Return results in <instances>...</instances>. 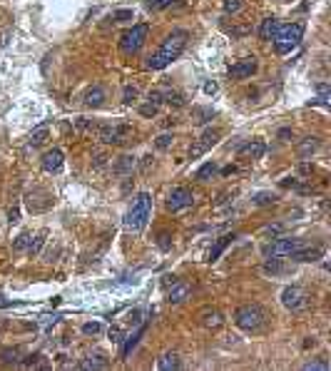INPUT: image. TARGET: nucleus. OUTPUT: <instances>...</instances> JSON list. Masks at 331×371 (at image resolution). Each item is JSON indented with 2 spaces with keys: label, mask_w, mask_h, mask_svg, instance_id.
I'll return each mask as SVG.
<instances>
[{
  "label": "nucleus",
  "mask_w": 331,
  "mask_h": 371,
  "mask_svg": "<svg viewBox=\"0 0 331 371\" xmlns=\"http://www.w3.org/2000/svg\"><path fill=\"white\" fill-rule=\"evenodd\" d=\"M187 40H190L187 30H174V32H169L167 38L162 40L160 50H157L155 55L147 57V67H150V70H162V67H167L172 60H177V57L182 55V50L187 48Z\"/></svg>",
  "instance_id": "obj_1"
},
{
  "label": "nucleus",
  "mask_w": 331,
  "mask_h": 371,
  "mask_svg": "<svg viewBox=\"0 0 331 371\" xmlns=\"http://www.w3.org/2000/svg\"><path fill=\"white\" fill-rule=\"evenodd\" d=\"M150 212H152V195L150 192H139L125 217V227L130 232H142L144 225H147V219H150Z\"/></svg>",
  "instance_id": "obj_2"
},
{
  "label": "nucleus",
  "mask_w": 331,
  "mask_h": 371,
  "mask_svg": "<svg viewBox=\"0 0 331 371\" xmlns=\"http://www.w3.org/2000/svg\"><path fill=\"white\" fill-rule=\"evenodd\" d=\"M234 324L244 331H259L267 324V312L259 304H244L234 312Z\"/></svg>",
  "instance_id": "obj_3"
},
{
  "label": "nucleus",
  "mask_w": 331,
  "mask_h": 371,
  "mask_svg": "<svg viewBox=\"0 0 331 371\" xmlns=\"http://www.w3.org/2000/svg\"><path fill=\"white\" fill-rule=\"evenodd\" d=\"M304 38V23H291V25H279L276 35H274V45L279 55H286L297 48Z\"/></svg>",
  "instance_id": "obj_4"
},
{
  "label": "nucleus",
  "mask_w": 331,
  "mask_h": 371,
  "mask_svg": "<svg viewBox=\"0 0 331 371\" xmlns=\"http://www.w3.org/2000/svg\"><path fill=\"white\" fill-rule=\"evenodd\" d=\"M147 35H150V25H147V23H137V25H132L127 32H122V38H120V48H122V53L135 55V53L144 45Z\"/></svg>",
  "instance_id": "obj_5"
},
{
  "label": "nucleus",
  "mask_w": 331,
  "mask_h": 371,
  "mask_svg": "<svg viewBox=\"0 0 331 371\" xmlns=\"http://www.w3.org/2000/svg\"><path fill=\"white\" fill-rule=\"evenodd\" d=\"M302 247H304V239H299V237H276L274 242H267L262 247V254L264 257H291Z\"/></svg>",
  "instance_id": "obj_6"
},
{
  "label": "nucleus",
  "mask_w": 331,
  "mask_h": 371,
  "mask_svg": "<svg viewBox=\"0 0 331 371\" xmlns=\"http://www.w3.org/2000/svg\"><path fill=\"white\" fill-rule=\"evenodd\" d=\"M281 304H284L286 309H291V312H304V309L309 307V294H306L302 286L291 284V286H286V289L281 291Z\"/></svg>",
  "instance_id": "obj_7"
},
{
  "label": "nucleus",
  "mask_w": 331,
  "mask_h": 371,
  "mask_svg": "<svg viewBox=\"0 0 331 371\" xmlns=\"http://www.w3.org/2000/svg\"><path fill=\"white\" fill-rule=\"evenodd\" d=\"M192 204H194V195L187 187H174L167 197V209L169 212H182V209H187Z\"/></svg>",
  "instance_id": "obj_8"
},
{
  "label": "nucleus",
  "mask_w": 331,
  "mask_h": 371,
  "mask_svg": "<svg viewBox=\"0 0 331 371\" xmlns=\"http://www.w3.org/2000/svg\"><path fill=\"white\" fill-rule=\"evenodd\" d=\"M130 135V125H102L97 130V140L105 144H120Z\"/></svg>",
  "instance_id": "obj_9"
},
{
  "label": "nucleus",
  "mask_w": 331,
  "mask_h": 371,
  "mask_svg": "<svg viewBox=\"0 0 331 371\" xmlns=\"http://www.w3.org/2000/svg\"><path fill=\"white\" fill-rule=\"evenodd\" d=\"M219 137H222V132H219V130H204V132H202V137L194 142V147L190 150V157H192V160H197L199 155H204L207 150H212V147L219 142Z\"/></svg>",
  "instance_id": "obj_10"
},
{
  "label": "nucleus",
  "mask_w": 331,
  "mask_h": 371,
  "mask_svg": "<svg viewBox=\"0 0 331 371\" xmlns=\"http://www.w3.org/2000/svg\"><path fill=\"white\" fill-rule=\"evenodd\" d=\"M254 72H256V60L244 57V60H239L237 65L229 67V80H244V78H251Z\"/></svg>",
  "instance_id": "obj_11"
},
{
  "label": "nucleus",
  "mask_w": 331,
  "mask_h": 371,
  "mask_svg": "<svg viewBox=\"0 0 331 371\" xmlns=\"http://www.w3.org/2000/svg\"><path fill=\"white\" fill-rule=\"evenodd\" d=\"M62 165H65V155H62V150H57V147H53V150H48L45 155H43V170L45 172H60L62 170Z\"/></svg>",
  "instance_id": "obj_12"
},
{
  "label": "nucleus",
  "mask_w": 331,
  "mask_h": 371,
  "mask_svg": "<svg viewBox=\"0 0 331 371\" xmlns=\"http://www.w3.org/2000/svg\"><path fill=\"white\" fill-rule=\"evenodd\" d=\"M199 324H202L204 329H219V326L224 324V314L217 312V309H204V312L199 314Z\"/></svg>",
  "instance_id": "obj_13"
},
{
  "label": "nucleus",
  "mask_w": 331,
  "mask_h": 371,
  "mask_svg": "<svg viewBox=\"0 0 331 371\" xmlns=\"http://www.w3.org/2000/svg\"><path fill=\"white\" fill-rule=\"evenodd\" d=\"M264 152H267V144L262 140H251V142H247V144L239 147V155L242 157H251V160H259Z\"/></svg>",
  "instance_id": "obj_14"
},
{
  "label": "nucleus",
  "mask_w": 331,
  "mask_h": 371,
  "mask_svg": "<svg viewBox=\"0 0 331 371\" xmlns=\"http://www.w3.org/2000/svg\"><path fill=\"white\" fill-rule=\"evenodd\" d=\"M324 257V247H311V249H297L291 254V259L294 262H302V264H306V262H316V259H321Z\"/></svg>",
  "instance_id": "obj_15"
},
{
  "label": "nucleus",
  "mask_w": 331,
  "mask_h": 371,
  "mask_svg": "<svg viewBox=\"0 0 331 371\" xmlns=\"http://www.w3.org/2000/svg\"><path fill=\"white\" fill-rule=\"evenodd\" d=\"M264 274H272V277H281V274H286L291 267L284 262V259H279V257H267V262H264Z\"/></svg>",
  "instance_id": "obj_16"
},
{
  "label": "nucleus",
  "mask_w": 331,
  "mask_h": 371,
  "mask_svg": "<svg viewBox=\"0 0 331 371\" xmlns=\"http://www.w3.org/2000/svg\"><path fill=\"white\" fill-rule=\"evenodd\" d=\"M135 165H137V160H135L132 155H120V157L115 160V165H112V172H115L117 177H127V174H132Z\"/></svg>",
  "instance_id": "obj_17"
},
{
  "label": "nucleus",
  "mask_w": 331,
  "mask_h": 371,
  "mask_svg": "<svg viewBox=\"0 0 331 371\" xmlns=\"http://www.w3.org/2000/svg\"><path fill=\"white\" fill-rule=\"evenodd\" d=\"M319 144H321L319 137H304V140L297 144V155H299L302 160H309V157L319 150Z\"/></svg>",
  "instance_id": "obj_18"
},
{
  "label": "nucleus",
  "mask_w": 331,
  "mask_h": 371,
  "mask_svg": "<svg viewBox=\"0 0 331 371\" xmlns=\"http://www.w3.org/2000/svg\"><path fill=\"white\" fill-rule=\"evenodd\" d=\"M105 100H107V95H105V87H102V85H92V87L85 92V105H87V107H100Z\"/></svg>",
  "instance_id": "obj_19"
},
{
  "label": "nucleus",
  "mask_w": 331,
  "mask_h": 371,
  "mask_svg": "<svg viewBox=\"0 0 331 371\" xmlns=\"http://www.w3.org/2000/svg\"><path fill=\"white\" fill-rule=\"evenodd\" d=\"M179 366H182V361H179V354H177V351H167V354H162L160 361H157V369H160V371H177Z\"/></svg>",
  "instance_id": "obj_20"
},
{
  "label": "nucleus",
  "mask_w": 331,
  "mask_h": 371,
  "mask_svg": "<svg viewBox=\"0 0 331 371\" xmlns=\"http://www.w3.org/2000/svg\"><path fill=\"white\" fill-rule=\"evenodd\" d=\"M190 296V284H182V282H177V284H172V289H169V294H167V299L172 302V304H182Z\"/></svg>",
  "instance_id": "obj_21"
},
{
  "label": "nucleus",
  "mask_w": 331,
  "mask_h": 371,
  "mask_svg": "<svg viewBox=\"0 0 331 371\" xmlns=\"http://www.w3.org/2000/svg\"><path fill=\"white\" fill-rule=\"evenodd\" d=\"M279 30V20L276 18H264L259 25V38L262 40H274V35Z\"/></svg>",
  "instance_id": "obj_22"
},
{
  "label": "nucleus",
  "mask_w": 331,
  "mask_h": 371,
  "mask_svg": "<svg viewBox=\"0 0 331 371\" xmlns=\"http://www.w3.org/2000/svg\"><path fill=\"white\" fill-rule=\"evenodd\" d=\"M48 137H50V127H48V125H40L38 130H32V132H30L28 144H30V147H40V144H43Z\"/></svg>",
  "instance_id": "obj_23"
},
{
  "label": "nucleus",
  "mask_w": 331,
  "mask_h": 371,
  "mask_svg": "<svg viewBox=\"0 0 331 371\" xmlns=\"http://www.w3.org/2000/svg\"><path fill=\"white\" fill-rule=\"evenodd\" d=\"M232 239H234V234H227V237H222V239H217V244H214L212 252H209V262H217L219 254H222V252L232 244Z\"/></svg>",
  "instance_id": "obj_24"
},
{
  "label": "nucleus",
  "mask_w": 331,
  "mask_h": 371,
  "mask_svg": "<svg viewBox=\"0 0 331 371\" xmlns=\"http://www.w3.org/2000/svg\"><path fill=\"white\" fill-rule=\"evenodd\" d=\"M80 369H107V359H105L102 354L87 356L85 361H80Z\"/></svg>",
  "instance_id": "obj_25"
},
{
  "label": "nucleus",
  "mask_w": 331,
  "mask_h": 371,
  "mask_svg": "<svg viewBox=\"0 0 331 371\" xmlns=\"http://www.w3.org/2000/svg\"><path fill=\"white\" fill-rule=\"evenodd\" d=\"M20 356H23V349H20V346L0 351V361H3V364H20Z\"/></svg>",
  "instance_id": "obj_26"
},
{
  "label": "nucleus",
  "mask_w": 331,
  "mask_h": 371,
  "mask_svg": "<svg viewBox=\"0 0 331 371\" xmlns=\"http://www.w3.org/2000/svg\"><path fill=\"white\" fill-rule=\"evenodd\" d=\"M137 97H139V87H137V85H125V90H122V102H125V105H135Z\"/></svg>",
  "instance_id": "obj_27"
},
{
  "label": "nucleus",
  "mask_w": 331,
  "mask_h": 371,
  "mask_svg": "<svg viewBox=\"0 0 331 371\" xmlns=\"http://www.w3.org/2000/svg\"><path fill=\"white\" fill-rule=\"evenodd\" d=\"M92 127H95V122H92V120H87V117H78L75 122H72V130H75L78 135L92 132Z\"/></svg>",
  "instance_id": "obj_28"
},
{
  "label": "nucleus",
  "mask_w": 331,
  "mask_h": 371,
  "mask_svg": "<svg viewBox=\"0 0 331 371\" xmlns=\"http://www.w3.org/2000/svg\"><path fill=\"white\" fill-rule=\"evenodd\" d=\"M43 244H45V232H40L35 239H30V244H28V254H30V257H38Z\"/></svg>",
  "instance_id": "obj_29"
},
{
  "label": "nucleus",
  "mask_w": 331,
  "mask_h": 371,
  "mask_svg": "<svg viewBox=\"0 0 331 371\" xmlns=\"http://www.w3.org/2000/svg\"><path fill=\"white\" fill-rule=\"evenodd\" d=\"M142 334H144V326H139V331L135 334V337L125 342V346H122V359H127V356H130V351L137 346V342H139V337H142Z\"/></svg>",
  "instance_id": "obj_30"
},
{
  "label": "nucleus",
  "mask_w": 331,
  "mask_h": 371,
  "mask_svg": "<svg viewBox=\"0 0 331 371\" xmlns=\"http://www.w3.org/2000/svg\"><path fill=\"white\" fill-rule=\"evenodd\" d=\"M165 102L172 105V107H185V105H187V102H185V95H182V92H165Z\"/></svg>",
  "instance_id": "obj_31"
},
{
  "label": "nucleus",
  "mask_w": 331,
  "mask_h": 371,
  "mask_svg": "<svg viewBox=\"0 0 331 371\" xmlns=\"http://www.w3.org/2000/svg\"><path fill=\"white\" fill-rule=\"evenodd\" d=\"M214 174H217V165H214V162H207V165H202V167H199L197 179L207 182V179H209V177H214Z\"/></svg>",
  "instance_id": "obj_32"
},
{
  "label": "nucleus",
  "mask_w": 331,
  "mask_h": 371,
  "mask_svg": "<svg viewBox=\"0 0 331 371\" xmlns=\"http://www.w3.org/2000/svg\"><path fill=\"white\" fill-rule=\"evenodd\" d=\"M172 142H174V137H172L169 132H162V135L155 140V147H157V150H169Z\"/></svg>",
  "instance_id": "obj_33"
},
{
  "label": "nucleus",
  "mask_w": 331,
  "mask_h": 371,
  "mask_svg": "<svg viewBox=\"0 0 331 371\" xmlns=\"http://www.w3.org/2000/svg\"><path fill=\"white\" fill-rule=\"evenodd\" d=\"M281 232H284L281 225H269V227L262 229V237H264V239H276V237H281Z\"/></svg>",
  "instance_id": "obj_34"
},
{
  "label": "nucleus",
  "mask_w": 331,
  "mask_h": 371,
  "mask_svg": "<svg viewBox=\"0 0 331 371\" xmlns=\"http://www.w3.org/2000/svg\"><path fill=\"white\" fill-rule=\"evenodd\" d=\"M251 202H254V204H259V207H267V204H274V202H276V197H274L272 192H259Z\"/></svg>",
  "instance_id": "obj_35"
},
{
  "label": "nucleus",
  "mask_w": 331,
  "mask_h": 371,
  "mask_svg": "<svg viewBox=\"0 0 331 371\" xmlns=\"http://www.w3.org/2000/svg\"><path fill=\"white\" fill-rule=\"evenodd\" d=\"M304 371H329V361H324V359L306 361V364H304Z\"/></svg>",
  "instance_id": "obj_36"
},
{
  "label": "nucleus",
  "mask_w": 331,
  "mask_h": 371,
  "mask_svg": "<svg viewBox=\"0 0 331 371\" xmlns=\"http://www.w3.org/2000/svg\"><path fill=\"white\" fill-rule=\"evenodd\" d=\"M107 337H110V342H112V344H122V342H125V331H122L120 326H110Z\"/></svg>",
  "instance_id": "obj_37"
},
{
  "label": "nucleus",
  "mask_w": 331,
  "mask_h": 371,
  "mask_svg": "<svg viewBox=\"0 0 331 371\" xmlns=\"http://www.w3.org/2000/svg\"><path fill=\"white\" fill-rule=\"evenodd\" d=\"M194 117H197V122H209V120L214 117V110H209V107H197V110H194Z\"/></svg>",
  "instance_id": "obj_38"
},
{
  "label": "nucleus",
  "mask_w": 331,
  "mask_h": 371,
  "mask_svg": "<svg viewBox=\"0 0 331 371\" xmlns=\"http://www.w3.org/2000/svg\"><path fill=\"white\" fill-rule=\"evenodd\" d=\"M23 366H28V369H32V366H45V356H43V354H32V356H25Z\"/></svg>",
  "instance_id": "obj_39"
},
{
  "label": "nucleus",
  "mask_w": 331,
  "mask_h": 371,
  "mask_svg": "<svg viewBox=\"0 0 331 371\" xmlns=\"http://www.w3.org/2000/svg\"><path fill=\"white\" fill-rule=\"evenodd\" d=\"M28 244H30V234L23 232V234H18V239L13 242V249H15V252H23V249H28Z\"/></svg>",
  "instance_id": "obj_40"
},
{
  "label": "nucleus",
  "mask_w": 331,
  "mask_h": 371,
  "mask_svg": "<svg viewBox=\"0 0 331 371\" xmlns=\"http://www.w3.org/2000/svg\"><path fill=\"white\" fill-rule=\"evenodd\" d=\"M107 160H112L107 152H95V157H92V167H95V170H102V167L107 165Z\"/></svg>",
  "instance_id": "obj_41"
},
{
  "label": "nucleus",
  "mask_w": 331,
  "mask_h": 371,
  "mask_svg": "<svg viewBox=\"0 0 331 371\" xmlns=\"http://www.w3.org/2000/svg\"><path fill=\"white\" fill-rule=\"evenodd\" d=\"M83 331L87 334V337H95V334L102 331V324H100V321H87V324L83 326Z\"/></svg>",
  "instance_id": "obj_42"
},
{
  "label": "nucleus",
  "mask_w": 331,
  "mask_h": 371,
  "mask_svg": "<svg viewBox=\"0 0 331 371\" xmlns=\"http://www.w3.org/2000/svg\"><path fill=\"white\" fill-rule=\"evenodd\" d=\"M157 247H160L162 252H167V249H172V237H169L167 232H162V234L157 237Z\"/></svg>",
  "instance_id": "obj_43"
},
{
  "label": "nucleus",
  "mask_w": 331,
  "mask_h": 371,
  "mask_svg": "<svg viewBox=\"0 0 331 371\" xmlns=\"http://www.w3.org/2000/svg\"><path fill=\"white\" fill-rule=\"evenodd\" d=\"M139 115H142V117H155V115H157V105H152V102L142 105V107H139Z\"/></svg>",
  "instance_id": "obj_44"
},
{
  "label": "nucleus",
  "mask_w": 331,
  "mask_h": 371,
  "mask_svg": "<svg viewBox=\"0 0 331 371\" xmlns=\"http://www.w3.org/2000/svg\"><path fill=\"white\" fill-rule=\"evenodd\" d=\"M167 5H172V0H147V8L150 10H162Z\"/></svg>",
  "instance_id": "obj_45"
},
{
  "label": "nucleus",
  "mask_w": 331,
  "mask_h": 371,
  "mask_svg": "<svg viewBox=\"0 0 331 371\" xmlns=\"http://www.w3.org/2000/svg\"><path fill=\"white\" fill-rule=\"evenodd\" d=\"M242 0H224V13H239Z\"/></svg>",
  "instance_id": "obj_46"
},
{
  "label": "nucleus",
  "mask_w": 331,
  "mask_h": 371,
  "mask_svg": "<svg viewBox=\"0 0 331 371\" xmlns=\"http://www.w3.org/2000/svg\"><path fill=\"white\" fill-rule=\"evenodd\" d=\"M112 18H115L117 23H127V20H132V10H115Z\"/></svg>",
  "instance_id": "obj_47"
},
{
  "label": "nucleus",
  "mask_w": 331,
  "mask_h": 371,
  "mask_svg": "<svg viewBox=\"0 0 331 371\" xmlns=\"http://www.w3.org/2000/svg\"><path fill=\"white\" fill-rule=\"evenodd\" d=\"M316 92L321 95V100H326V102H329V95H331V87H329L326 83H319V85H316Z\"/></svg>",
  "instance_id": "obj_48"
},
{
  "label": "nucleus",
  "mask_w": 331,
  "mask_h": 371,
  "mask_svg": "<svg viewBox=\"0 0 331 371\" xmlns=\"http://www.w3.org/2000/svg\"><path fill=\"white\" fill-rule=\"evenodd\" d=\"M150 165H152V155L142 157V172H147V170H150Z\"/></svg>",
  "instance_id": "obj_49"
},
{
  "label": "nucleus",
  "mask_w": 331,
  "mask_h": 371,
  "mask_svg": "<svg viewBox=\"0 0 331 371\" xmlns=\"http://www.w3.org/2000/svg\"><path fill=\"white\" fill-rule=\"evenodd\" d=\"M204 92H207V95H214V92H217V83H204Z\"/></svg>",
  "instance_id": "obj_50"
},
{
  "label": "nucleus",
  "mask_w": 331,
  "mask_h": 371,
  "mask_svg": "<svg viewBox=\"0 0 331 371\" xmlns=\"http://www.w3.org/2000/svg\"><path fill=\"white\" fill-rule=\"evenodd\" d=\"M18 217H20V212H18V207H13V209L8 212V219H10V222H18Z\"/></svg>",
  "instance_id": "obj_51"
},
{
  "label": "nucleus",
  "mask_w": 331,
  "mask_h": 371,
  "mask_svg": "<svg viewBox=\"0 0 331 371\" xmlns=\"http://www.w3.org/2000/svg\"><path fill=\"white\" fill-rule=\"evenodd\" d=\"M279 137H281V140H289V137H294V135H291L289 127H284V130H279Z\"/></svg>",
  "instance_id": "obj_52"
},
{
  "label": "nucleus",
  "mask_w": 331,
  "mask_h": 371,
  "mask_svg": "<svg viewBox=\"0 0 331 371\" xmlns=\"http://www.w3.org/2000/svg\"><path fill=\"white\" fill-rule=\"evenodd\" d=\"M139 316H142L139 312H132V314H130V321H132V324H137V321H139Z\"/></svg>",
  "instance_id": "obj_53"
},
{
  "label": "nucleus",
  "mask_w": 331,
  "mask_h": 371,
  "mask_svg": "<svg viewBox=\"0 0 331 371\" xmlns=\"http://www.w3.org/2000/svg\"><path fill=\"white\" fill-rule=\"evenodd\" d=\"M165 284L169 286V284H177V277H165Z\"/></svg>",
  "instance_id": "obj_54"
}]
</instances>
